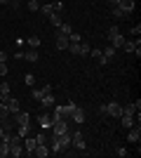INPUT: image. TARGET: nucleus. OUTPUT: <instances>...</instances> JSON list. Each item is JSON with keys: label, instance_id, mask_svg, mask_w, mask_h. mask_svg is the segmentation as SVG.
<instances>
[{"label": "nucleus", "instance_id": "nucleus-16", "mask_svg": "<svg viewBox=\"0 0 141 158\" xmlns=\"http://www.w3.org/2000/svg\"><path fill=\"white\" fill-rule=\"evenodd\" d=\"M89 52H92V45L82 38V40H80V52H78V54H80V57H89Z\"/></svg>", "mask_w": 141, "mask_h": 158}, {"label": "nucleus", "instance_id": "nucleus-1", "mask_svg": "<svg viewBox=\"0 0 141 158\" xmlns=\"http://www.w3.org/2000/svg\"><path fill=\"white\" fill-rule=\"evenodd\" d=\"M99 113H104V116H111V118H120L122 106L118 104V102H108V104H101V106H99Z\"/></svg>", "mask_w": 141, "mask_h": 158}, {"label": "nucleus", "instance_id": "nucleus-33", "mask_svg": "<svg viewBox=\"0 0 141 158\" xmlns=\"http://www.w3.org/2000/svg\"><path fill=\"white\" fill-rule=\"evenodd\" d=\"M52 5H54V12H64V0H57V2H52Z\"/></svg>", "mask_w": 141, "mask_h": 158}, {"label": "nucleus", "instance_id": "nucleus-43", "mask_svg": "<svg viewBox=\"0 0 141 158\" xmlns=\"http://www.w3.org/2000/svg\"><path fill=\"white\" fill-rule=\"evenodd\" d=\"M2 135H5V130H2V125H0V139H2Z\"/></svg>", "mask_w": 141, "mask_h": 158}, {"label": "nucleus", "instance_id": "nucleus-21", "mask_svg": "<svg viewBox=\"0 0 141 158\" xmlns=\"http://www.w3.org/2000/svg\"><path fill=\"white\" fill-rule=\"evenodd\" d=\"M101 52H104V57H106V59L111 61V59H113V57H115V52H118V50H115L113 45H106V47H104V50H101Z\"/></svg>", "mask_w": 141, "mask_h": 158}, {"label": "nucleus", "instance_id": "nucleus-37", "mask_svg": "<svg viewBox=\"0 0 141 158\" xmlns=\"http://www.w3.org/2000/svg\"><path fill=\"white\" fill-rule=\"evenodd\" d=\"M7 59H10V57H7V52H2V50H0V64H7Z\"/></svg>", "mask_w": 141, "mask_h": 158}, {"label": "nucleus", "instance_id": "nucleus-40", "mask_svg": "<svg viewBox=\"0 0 141 158\" xmlns=\"http://www.w3.org/2000/svg\"><path fill=\"white\" fill-rule=\"evenodd\" d=\"M52 92V85H42V94H49Z\"/></svg>", "mask_w": 141, "mask_h": 158}, {"label": "nucleus", "instance_id": "nucleus-17", "mask_svg": "<svg viewBox=\"0 0 141 158\" xmlns=\"http://www.w3.org/2000/svg\"><path fill=\"white\" fill-rule=\"evenodd\" d=\"M47 19H49V24H52L54 28H59V26H61V21H64V19H61V14H59V12H52L49 17H47Z\"/></svg>", "mask_w": 141, "mask_h": 158}, {"label": "nucleus", "instance_id": "nucleus-23", "mask_svg": "<svg viewBox=\"0 0 141 158\" xmlns=\"http://www.w3.org/2000/svg\"><path fill=\"white\" fill-rule=\"evenodd\" d=\"M57 31H59V33H64V35H71V33H73V26H71L68 21H61V26L57 28Z\"/></svg>", "mask_w": 141, "mask_h": 158}, {"label": "nucleus", "instance_id": "nucleus-25", "mask_svg": "<svg viewBox=\"0 0 141 158\" xmlns=\"http://www.w3.org/2000/svg\"><path fill=\"white\" fill-rule=\"evenodd\" d=\"M38 12H42V14H45V17H49V14L54 12V5H52V2H45V5H42L40 10H38Z\"/></svg>", "mask_w": 141, "mask_h": 158}, {"label": "nucleus", "instance_id": "nucleus-4", "mask_svg": "<svg viewBox=\"0 0 141 158\" xmlns=\"http://www.w3.org/2000/svg\"><path fill=\"white\" fill-rule=\"evenodd\" d=\"M12 120H14V125H31V113L17 111V113H12Z\"/></svg>", "mask_w": 141, "mask_h": 158}, {"label": "nucleus", "instance_id": "nucleus-24", "mask_svg": "<svg viewBox=\"0 0 141 158\" xmlns=\"http://www.w3.org/2000/svg\"><path fill=\"white\" fill-rule=\"evenodd\" d=\"M122 43H125V38H122V33H118L115 38H111V45H113L115 50H118V47H122Z\"/></svg>", "mask_w": 141, "mask_h": 158}, {"label": "nucleus", "instance_id": "nucleus-36", "mask_svg": "<svg viewBox=\"0 0 141 158\" xmlns=\"http://www.w3.org/2000/svg\"><path fill=\"white\" fill-rule=\"evenodd\" d=\"M132 35H141V24H136V26H132Z\"/></svg>", "mask_w": 141, "mask_h": 158}, {"label": "nucleus", "instance_id": "nucleus-15", "mask_svg": "<svg viewBox=\"0 0 141 158\" xmlns=\"http://www.w3.org/2000/svg\"><path fill=\"white\" fill-rule=\"evenodd\" d=\"M33 156H38V158L49 156V146H47V144H38V146H35V151H33Z\"/></svg>", "mask_w": 141, "mask_h": 158}, {"label": "nucleus", "instance_id": "nucleus-10", "mask_svg": "<svg viewBox=\"0 0 141 158\" xmlns=\"http://www.w3.org/2000/svg\"><path fill=\"white\" fill-rule=\"evenodd\" d=\"M54 45H57V50H61V52H64V50L68 47V35H64V33L57 31V40H54Z\"/></svg>", "mask_w": 141, "mask_h": 158}, {"label": "nucleus", "instance_id": "nucleus-41", "mask_svg": "<svg viewBox=\"0 0 141 158\" xmlns=\"http://www.w3.org/2000/svg\"><path fill=\"white\" fill-rule=\"evenodd\" d=\"M0 5H10V0H0Z\"/></svg>", "mask_w": 141, "mask_h": 158}, {"label": "nucleus", "instance_id": "nucleus-14", "mask_svg": "<svg viewBox=\"0 0 141 158\" xmlns=\"http://www.w3.org/2000/svg\"><path fill=\"white\" fill-rule=\"evenodd\" d=\"M89 54H92L94 59H96V64H99V66H106V64H108V59L104 57V52H101V50H92Z\"/></svg>", "mask_w": 141, "mask_h": 158}, {"label": "nucleus", "instance_id": "nucleus-2", "mask_svg": "<svg viewBox=\"0 0 141 158\" xmlns=\"http://www.w3.org/2000/svg\"><path fill=\"white\" fill-rule=\"evenodd\" d=\"M75 109H78V104H75V102H68V104H64V106H61V104H54V109H52V111L57 113L59 118L68 120V118H71V113H73Z\"/></svg>", "mask_w": 141, "mask_h": 158}, {"label": "nucleus", "instance_id": "nucleus-18", "mask_svg": "<svg viewBox=\"0 0 141 158\" xmlns=\"http://www.w3.org/2000/svg\"><path fill=\"white\" fill-rule=\"evenodd\" d=\"M118 7H120V10H125V12H132V10H134V0H120V2H118Z\"/></svg>", "mask_w": 141, "mask_h": 158}, {"label": "nucleus", "instance_id": "nucleus-11", "mask_svg": "<svg viewBox=\"0 0 141 158\" xmlns=\"http://www.w3.org/2000/svg\"><path fill=\"white\" fill-rule=\"evenodd\" d=\"M139 45H141V38H136V40H125L120 50H125V52H129V54H132V52H134V50H136Z\"/></svg>", "mask_w": 141, "mask_h": 158}, {"label": "nucleus", "instance_id": "nucleus-30", "mask_svg": "<svg viewBox=\"0 0 141 158\" xmlns=\"http://www.w3.org/2000/svg\"><path fill=\"white\" fill-rule=\"evenodd\" d=\"M10 116V111H7V104L5 102H0V118H7Z\"/></svg>", "mask_w": 141, "mask_h": 158}, {"label": "nucleus", "instance_id": "nucleus-5", "mask_svg": "<svg viewBox=\"0 0 141 158\" xmlns=\"http://www.w3.org/2000/svg\"><path fill=\"white\" fill-rule=\"evenodd\" d=\"M127 142H132V144H139V142H141V125H139V123L129 127V132H127Z\"/></svg>", "mask_w": 141, "mask_h": 158}, {"label": "nucleus", "instance_id": "nucleus-34", "mask_svg": "<svg viewBox=\"0 0 141 158\" xmlns=\"http://www.w3.org/2000/svg\"><path fill=\"white\" fill-rule=\"evenodd\" d=\"M118 33H120V31H118V26H111V28H108V33H106V35H108V40H111V38H115Z\"/></svg>", "mask_w": 141, "mask_h": 158}, {"label": "nucleus", "instance_id": "nucleus-42", "mask_svg": "<svg viewBox=\"0 0 141 158\" xmlns=\"http://www.w3.org/2000/svg\"><path fill=\"white\" fill-rule=\"evenodd\" d=\"M108 2H111V5H118V2H120V0H108Z\"/></svg>", "mask_w": 141, "mask_h": 158}, {"label": "nucleus", "instance_id": "nucleus-19", "mask_svg": "<svg viewBox=\"0 0 141 158\" xmlns=\"http://www.w3.org/2000/svg\"><path fill=\"white\" fill-rule=\"evenodd\" d=\"M7 156H10V142L0 139V158H7Z\"/></svg>", "mask_w": 141, "mask_h": 158}, {"label": "nucleus", "instance_id": "nucleus-6", "mask_svg": "<svg viewBox=\"0 0 141 158\" xmlns=\"http://www.w3.org/2000/svg\"><path fill=\"white\" fill-rule=\"evenodd\" d=\"M0 102H5V104H7V111H10V116H12V113H17V111H21V104H19V99L10 97V94H7L5 99H0Z\"/></svg>", "mask_w": 141, "mask_h": 158}, {"label": "nucleus", "instance_id": "nucleus-7", "mask_svg": "<svg viewBox=\"0 0 141 158\" xmlns=\"http://www.w3.org/2000/svg\"><path fill=\"white\" fill-rule=\"evenodd\" d=\"M71 146H75L78 151H85V137H82V132H73L71 135Z\"/></svg>", "mask_w": 141, "mask_h": 158}, {"label": "nucleus", "instance_id": "nucleus-26", "mask_svg": "<svg viewBox=\"0 0 141 158\" xmlns=\"http://www.w3.org/2000/svg\"><path fill=\"white\" fill-rule=\"evenodd\" d=\"M113 17H115V19H125V17H127V12H125V10H120L118 5H113Z\"/></svg>", "mask_w": 141, "mask_h": 158}, {"label": "nucleus", "instance_id": "nucleus-35", "mask_svg": "<svg viewBox=\"0 0 141 158\" xmlns=\"http://www.w3.org/2000/svg\"><path fill=\"white\" fill-rule=\"evenodd\" d=\"M115 153H118L120 158H125V156H127V149H125V146H118V149H115Z\"/></svg>", "mask_w": 141, "mask_h": 158}, {"label": "nucleus", "instance_id": "nucleus-13", "mask_svg": "<svg viewBox=\"0 0 141 158\" xmlns=\"http://www.w3.org/2000/svg\"><path fill=\"white\" fill-rule=\"evenodd\" d=\"M71 120H73V123H78V125H82V123H85V111H82L80 106L71 113Z\"/></svg>", "mask_w": 141, "mask_h": 158}, {"label": "nucleus", "instance_id": "nucleus-8", "mask_svg": "<svg viewBox=\"0 0 141 158\" xmlns=\"http://www.w3.org/2000/svg\"><path fill=\"white\" fill-rule=\"evenodd\" d=\"M38 125H40L42 130H49V127H52V113H40V116H38Z\"/></svg>", "mask_w": 141, "mask_h": 158}, {"label": "nucleus", "instance_id": "nucleus-31", "mask_svg": "<svg viewBox=\"0 0 141 158\" xmlns=\"http://www.w3.org/2000/svg\"><path fill=\"white\" fill-rule=\"evenodd\" d=\"M80 40H82V35H80V33H71V35H68V43H80Z\"/></svg>", "mask_w": 141, "mask_h": 158}, {"label": "nucleus", "instance_id": "nucleus-12", "mask_svg": "<svg viewBox=\"0 0 141 158\" xmlns=\"http://www.w3.org/2000/svg\"><path fill=\"white\" fill-rule=\"evenodd\" d=\"M40 104H42V109H49V111H52L54 104H57V102H54V94H52V92H49V94H42Z\"/></svg>", "mask_w": 141, "mask_h": 158}, {"label": "nucleus", "instance_id": "nucleus-38", "mask_svg": "<svg viewBox=\"0 0 141 158\" xmlns=\"http://www.w3.org/2000/svg\"><path fill=\"white\" fill-rule=\"evenodd\" d=\"M7 71H10V69H7V64H0V76H2V78L7 76Z\"/></svg>", "mask_w": 141, "mask_h": 158}, {"label": "nucleus", "instance_id": "nucleus-20", "mask_svg": "<svg viewBox=\"0 0 141 158\" xmlns=\"http://www.w3.org/2000/svg\"><path fill=\"white\" fill-rule=\"evenodd\" d=\"M26 43H28V47L38 50V47H40V35H28V38H26Z\"/></svg>", "mask_w": 141, "mask_h": 158}, {"label": "nucleus", "instance_id": "nucleus-27", "mask_svg": "<svg viewBox=\"0 0 141 158\" xmlns=\"http://www.w3.org/2000/svg\"><path fill=\"white\" fill-rule=\"evenodd\" d=\"M26 7L31 10V12H38V10H40V2H38V0H28Z\"/></svg>", "mask_w": 141, "mask_h": 158}, {"label": "nucleus", "instance_id": "nucleus-29", "mask_svg": "<svg viewBox=\"0 0 141 158\" xmlns=\"http://www.w3.org/2000/svg\"><path fill=\"white\" fill-rule=\"evenodd\" d=\"M31 97H33L35 102H40V99H42V90H38V87H33V90H31Z\"/></svg>", "mask_w": 141, "mask_h": 158}, {"label": "nucleus", "instance_id": "nucleus-28", "mask_svg": "<svg viewBox=\"0 0 141 158\" xmlns=\"http://www.w3.org/2000/svg\"><path fill=\"white\" fill-rule=\"evenodd\" d=\"M24 83H26L28 87H33L35 85V76H33V73H26V76H24Z\"/></svg>", "mask_w": 141, "mask_h": 158}, {"label": "nucleus", "instance_id": "nucleus-3", "mask_svg": "<svg viewBox=\"0 0 141 158\" xmlns=\"http://www.w3.org/2000/svg\"><path fill=\"white\" fill-rule=\"evenodd\" d=\"M49 130H52V135H57V137H59V135H64V132H71V130H68V120H64V118L54 120Z\"/></svg>", "mask_w": 141, "mask_h": 158}, {"label": "nucleus", "instance_id": "nucleus-9", "mask_svg": "<svg viewBox=\"0 0 141 158\" xmlns=\"http://www.w3.org/2000/svg\"><path fill=\"white\" fill-rule=\"evenodd\" d=\"M35 146H38V142H35V137H24V149H26V156H33V151H35Z\"/></svg>", "mask_w": 141, "mask_h": 158}, {"label": "nucleus", "instance_id": "nucleus-39", "mask_svg": "<svg viewBox=\"0 0 141 158\" xmlns=\"http://www.w3.org/2000/svg\"><path fill=\"white\" fill-rule=\"evenodd\" d=\"M10 7H12V10H19V0H10Z\"/></svg>", "mask_w": 141, "mask_h": 158}, {"label": "nucleus", "instance_id": "nucleus-32", "mask_svg": "<svg viewBox=\"0 0 141 158\" xmlns=\"http://www.w3.org/2000/svg\"><path fill=\"white\" fill-rule=\"evenodd\" d=\"M35 142H38V144H47V135L45 132H38V135H35Z\"/></svg>", "mask_w": 141, "mask_h": 158}, {"label": "nucleus", "instance_id": "nucleus-22", "mask_svg": "<svg viewBox=\"0 0 141 158\" xmlns=\"http://www.w3.org/2000/svg\"><path fill=\"white\" fill-rule=\"evenodd\" d=\"M24 59L31 61V64H33V61H38V50H33V47H31L28 52H24Z\"/></svg>", "mask_w": 141, "mask_h": 158}]
</instances>
